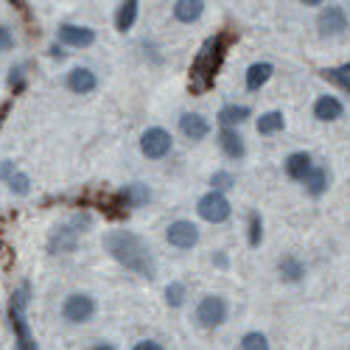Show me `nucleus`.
Listing matches in <instances>:
<instances>
[{
    "instance_id": "obj_1",
    "label": "nucleus",
    "mask_w": 350,
    "mask_h": 350,
    "mask_svg": "<svg viewBox=\"0 0 350 350\" xmlns=\"http://www.w3.org/2000/svg\"><path fill=\"white\" fill-rule=\"evenodd\" d=\"M104 247L126 269H132V272H137L143 278H154V272H157L154 255H152L149 244H146L140 236H135V232H129V230L107 232V236H104Z\"/></svg>"
},
{
    "instance_id": "obj_2",
    "label": "nucleus",
    "mask_w": 350,
    "mask_h": 350,
    "mask_svg": "<svg viewBox=\"0 0 350 350\" xmlns=\"http://www.w3.org/2000/svg\"><path fill=\"white\" fill-rule=\"evenodd\" d=\"M236 42V34L232 31H221L216 37H211L205 45L199 48L196 53V59L191 65V93H205L211 90V84L224 62V56L230 51V45Z\"/></svg>"
},
{
    "instance_id": "obj_3",
    "label": "nucleus",
    "mask_w": 350,
    "mask_h": 350,
    "mask_svg": "<svg viewBox=\"0 0 350 350\" xmlns=\"http://www.w3.org/2000/svg\"><path fill=\"white\" fill-rule=\"evenodd\" d=\"M25 303H28V286H20L14 295H12V308H9L12 328L17 334L20 350H37L34 336H31V328H28V323H25Z\"/></svg>"
},
{
    "instance_id": "obj_4",
    "label": "nucleus",
    "mask_w": 350,
    "mask_h": 350,
    "mask_svg": "<svg viewBox=\"0 0 350 350\" xmlns=\"http://www.w3.org/2000/svg\"><path fill=\"white\" fill-rule=\"evenodd\" d=\"M230 202H227V196L224 193H216V191H211V193H205L199 199V205H196V213L205 219V221H211V224H221V221H227L230 219Z\"/></svg>"
},
{
    "instance_id": "obj_5",
    "label": "nucleus",
    "mask_w": 350,
    "mask_h": 350,
    "mask_svg": "<svg viewBox=\"0 0 350 350\" xmlns=\"http://www.w3.org/2000/svg\"><path fill=\"white\" fill-rule=\"evenodd\" d=\"M171 135L160 126H152L140 135V152L149 157V160H163L168 152H171Z\"/></svg>"
},
{
    "instance_id": "obj_6",
    "label": "nucleus",
    "mask_w": 350,
    "mask_h": 350,
    "mask_svg": "<svg viewBox=\"0 0 350 350\" xmlns=\"http://www.w3.org/2000/svg\"><path fill=\"white\" fill-rule=\"evenodd\" d=\"M196 319H199V325H205V328H219L227 319V303L216 295L202 297V303L196 306Z\"/></svg>"
},
{
    "instance_id": "obj_7",
    "label": "nucleus",
    "mask_w": 350,
    "mask_h": 350,
    "mask_svg": "<svg viewBox=\"0 0 350 350\" xmlns=\"http://www.w3.org/2000/svg\"><path fill=\"white\" fill-rule=\"evenodd\" d=\"M165 239H168L171 247H177V250H193V247L199 244V227H196L193 221L180 219V221H174V224L168 227Z\"/></svg>"
},
{
    "instance_id": "obj_8",
    "label": "nucleus",
    "mask_w": 350,
    "mask_h": 350,
    "mask_svg": "<svg viewBox=\"0 0 350 350\" xmlns=\"http://www.w3.org/2000/svg\"><path fill=\"white\" fill-rule=\"evenodd\" d=\"M93 314H96V303H93V297H87V295H70L62 303V317L73 325L87 323Z\"/></svg>"
},
{
    "instance_id": "obj_9",
    "label": "nucleus",
    "mask_w": 350,
    "mask_h": 350,
    "mask_svg": "<svg viewBox=\"0 0 350 350\" xmlns=\"http://www.w3.org/2000/svg\"><path fill=\"white\" fill-rule=\"evenodd\" d=\"M59 42H65L70 48H87V45L96 42V31H93V28H84V25L65 23L59 28Z\"/></svg>"
},
{
    "instance_id": "obj_10",
    "label": "nucleus",
    "mask_w": 350,
    "mask_h": 350,
    "mask_svg": "<svg viewBox=\"0 0 350 350\" xmlns=\"http://www.w3.org/2000/svg\"><path fill=\"white\" fill-rule=\"evenodd\" d=\"M79 227V221L76 224H65V227H56L53 230V236H51V241H48V250L56 255V252H73L76 250V239H79V232H84V230H76Z\"/></svg>"
},
{
    "instance_id": "obj_11",
    "label": "nucleus",
    "mask_w": 350,
    "mask_h": 350,
    "mask_svg": "<svg viewBox=\"0 0 350 350\" xmlns=\"http://www.w3.org/2000/svg\"><path fill=\"white\" fill-rule=\"evenodd\" d=\"M347 28V14L339 6H328L323 14H319V34L323 37H336Z\"/></svg>"
},
{
    "instance_id": "obj_12",
    "label": "nucleus",
    "mask_w": 350,
    "mask_h": 350,
    "mask_svg": "<svg viewBox=\"0 0 350 350\" xmlns=\"http://www.w3.org/2000/svg\"><path fill=\"white\" fill-rule=\"evenodd\" d=\"M180 129H183V135L191 137V140H205V137L211 135L208 118H202V115H196V112H185V115H183Z\"/></svg>"
},
{
    "instance_id": "obj_13",
    "label": "nucleus",
    "mask_w": 350,
    "mask_h": 350,
    "mask_svg": "<svg viewBox=\"0 0 350 350\" xmlns=\"http://www.w3.org/2000/svg\"><path fill=\"white\" fill-rule=\"evenodd\" d=\"M342 112H345V107L336 96H319L314 101V118L317 121H336V118H342Z\"/></svg>"
},
{
    "instance_id": "obj_14",
    "label": "nucleus",
    "mask_w": 350,
    "mask_h": 350,
    "mask_svg": "<svg viewBox=\"0 0 350 350\" xmlns=\"http://www.w3.org/2000/svg\"><path fill=\"white\" fill-rule=\"evenodd\" d=\"M96 73L93 70H87V68H76L68 73V87L76 93V96H87V93H93L96 90Z\"/></svg>"
},
{
    "instance_id": "obj_15",
    "label": "nucleus",
    "mask_w": 350,
    "mask_h": 350,
    "mask_svg": "<svg viewBox=\"0 0 350 350\" xmlns=\"http://www.w3.org/2000/svg\"><path fill=\"white\" fill-rule=\"evenodd\" d=\"M219 146H221V152H224L230 160H241L244 152H247L244 137H241L236 129H221V132H219Z\"/></svg>"
},
{
    "instance_id": "obj_16",
    "label": "nucleus",
    "mask_w": 350,
    "mask_h": 350,
    "mask_svg": "<svg viewBox=\"0 0 350 350\" xmlns=\"http://www.w3.org/2000/svg\"><path fill=\"white\" fill-rule=\"evenodd\" d=\"M311 157L306 154V152H295V154H288V160H286V174L291 180H300V183H306V177L311 174Z\"/></svg>"
},
{
    "instance_id": "obj_17",
    "label": "nucleus",
    "mask_w": 350,
    "mask_h": 350,
    "mask_svg": "<svg viewBox=\"0 0 350 350\" xmlns=\"http://www.w3.org/2000/svg\"><path fill=\"white\" fill-rule=\"evenodd\" d=\"M272 73H275V68L269 65V62H255V65H250V70H247V90L250 93H255V90H260L269 79H272Z\"/></svg>"
},
{
    "instance_id": "obj_18",
    "label": "nucleus",
    "mask_w": 350,
    "mask_h": 350,
    "mask_svg": "<svg viewBox=\"0 0 350 350\" xmlns=\"http://www.w3.org/2000/svg\"><path fill=\"white\" fill-rule=\"evenodd\" d=\"M0 177H3V180L9 183V188H12L14 193H20V196H25V193H28V185H31L25 174L17 171L12 163H3V165H0Z\"/></svg>"
},
{
    "instance_id": "obj_19",
    "label": "nucleus",
    "mask_w": 350,
    "mask_h": 350,
    "mask_svg": "<svg viewBox=\"0 0 350 350\" xmlns=\"http://www.w3.org/2000/svg\"><path fill=\"white\" fill-rule=\"evenodd\" d=\"M247 118H250V107H244V104H227V107H221V112H219V124H221L224 129L236 126V124H244Z\"/></svg>"
},
{
    "instance_id": "obj_20",
    "label": "nucleus",
    "mask_w": 350,
    "mask_h": 350,
    "mask_svg": "<svg viewBox=\"0 0 350 350\" xmlns=\"http://www.w3.org/2000/svg\"><path fill=\"white\" fill-rule=\"evenodd\" d=\"M202 12H205L202 0H180V3H174V17L180 23H193L202 17Z\"/></svg>"
},
{
    "instance_id": "obj_21",
    "label": "nucleus",
    "mask_w": 350,
    "mask_h": 350,
    "mask_svg": "<svg viewBox=\"0 0 350 350\" xmlns=\"http://www.w3.org/2000/svg\"><path fill=\"white\" fill-rule=\"evenodd\" d=\"M137 9H140L137 0H126V3H121L118 14H115V25H118V31H129V28L135 25V20H137Z\"/></svg>"
},
{
    "instance_id": "obj_22",
    "label": "nucleus",
    "mask_w": 350,
    "mask_h": 350,
    "mask_svg": "<svg viewBox=\"0 0 350 350\" xmlns=\"http://www.w3.org/2000/svg\"><path fill=\"white\" fill-rule=\"evenodd\" d=\"M121 196L126 199V205H129V208H143L146 202L152 199L149 188H146V185H140V183H132V185H126V188L121 191Z\"/></svg>"
},
{
    "instance_id": "obj_23",
    "label": "nucleus",
    "mask_w": 350,
    "mask_h": 350,
    "mask_svg": "<svg viewBox=\"0 0 350 350\" xmlns=\"http://www.w3.org/2000/svg\"><path fill=\"white\" fill-rule=\"evenodd\" d=\"M283 126H286L283 112H264L258 118V135H275V132H283Z\"/></svg>"
},
{
    "instance_id": "obj_24",
    "label": "nucleus",
    "mask_w": 350,
    "mask_h": 350,
    "mask_svg": "<svg viewBox=\"0 0 350 350\" xmlns=\"http://www.w3.org/2000/svg\"><path fill=\"white\" fill-rule=\"evenodd\" d=\"M303 275H306V267L300 264V260H297L295 255H286V258L280 260V278H283V280L297 283Z\"/></svg>"
},
{
    "instance_id": "obj_25",
    "label": "nucleus",
    "mask_w": 350,
    "mask_h": 350,
    "mask_svg": "<svg viewBox=\"0 0 350 350\" xmlns=\"http://www.w3.org/2000/svg\"><path fill=\"white\" fill-rule=\"evenodd\" d=\"M328 188V171L325 168H311V174L306 177V191L311 196H319V193H325Z\"/></svg>"
},
{
    "instance_id": "obj_26",
    "label": "nucleus",
    "mask_w": 350,
    "mask_h": 350,
    "mask_svg": "<svg viewBox=\"0 0 350 350\" xmlns=\"http://www.w3.org/2000/svg\"><path fill=\"white\" fill-rule=\"evenodd\" d=\"M241 350H269V339L260 331H252L241 339Z\"/></svg>"
},
{
    "instance_id": "obj_27",
    "label": "nucleus",
    "mask_w": 350,
    "mask_h": 350,
    "mask_svg": "<svg viewBox=\"0 0 350 350\" xmlns=\"http://www.w3.org/2000/svg\"><path fill=\"white\" fill-rule=\"evenodd\" d=\"M165 300H168L171 308H180V306L185 303V286H183V283H171V286L165 288Z\"/></svg>"
},
{
    "instance_id": "obj_28",
    "label": "nucleus",
    "mask_w": 350,
    "mask_h": 350,
    "mask_svg": "<svg viewBox=\"0 0 350 350\" xmlns=\"http://www.w3.org/2000/svg\"><path fill=\"white\" fill-rule=\"evenodd\" d=\"M211 185H213L216 193H221V191H227V188L236 185V177H232L230 171H216L213 177H211Z\"/></svg>"
},
{
    "instance_id": "obj_29",
    "label": "nucleus",
    "mask_w": 350,
    "mask_h": 350,
    "mask_svg": "<svg viewBox=\"0 0 350 350\" xmlns=\"http://www.w3.org/2000/svg\"><path fill=\"white\" fill-rule=\"evenodd\" d=\"M260 236H264V224H260V216L258 213H250V244L258 247L260 244Z\"/></svg>"
},
{
    "instance_id": "obj_30",
    "label": "nucleus",
    "mask_w": 350,
    "mask_h": 350,
    "mask_svg": "<svg viewBox=\"0 0 350 350\" xmlns=\"http://www.w3.org/2000/svg\"><path fill=\"white\" fill-rule=\"evenodd\" d=\"M323 76H325V79H331L334 84H339V87H342V90H347V93H350V76H345L342 70L331 68V70H323Z\"/></svg>"
},
{
    "instance_id": "obj_31",
    "label": "nucleus",
    "mask_w": 350,
    "mask_h": 350,
    "mask_svg": "<svg viewBox=\"0 0 350 350\" xmlns=\"http://www.w3.org/2000/svg\"><path fill=\"white\" fill-rule=\"evenodd\" d=\"M9 48H14V34L6 25H0V51H9Z\"/></svg>"
},
{
    "instance_id": "obj_32",
    "label": "nucleus",
    "mask_w": 350,
    "mask_h": 350,
    "mask_svg": "<svg viewBox=\"0 0 350 350\" xmlns=\"http://www.w3.org/2000/svg\"><path fill=\"white\" fill-rule=\"evenodd\" d=\"M132 350H163V345H160V342H152V339H143V342H137Z\"/></svg>"
},
{
    "instance_id": "obj_33",
    "label": "nucleus",
    "mask_w": 350,
    "mask_h": 350,
    "mask_svg": "<svg viewBox=\"0 0 350 350\" xmlns=\"http://www.w3.org/2000/svg\"><path fill=\"white\" fill-rule=\"evenodd\" d=\"M9 109H12V101H6L3 107H0V126L6 124V115H9Z\"/></svg>"
},
{
    "instance_id": "obj_34",
    "label": "nucleus",
    "mask_w": 350,
    "mask_h": 350,
    "mask_svg": "<svg viewBox=\"0 0 350 350\" xmlns=\"http://www.w3.org/2000/svg\"><path fill=\"white\" fill-rule=\"evenodd\" d=\"M90 350H115L112 345H107V342H101V345H96V347H90Z\"/></svg>"
},
{
    "instance_id": "obj_35",
    "label": "nucleus",
    "mask_w": 350,
    "mask_h": 350,
    "mask_svg": "<svg viewBox=\"0 0 350 350\" xmlns=\"http://www.w3.org/2000/svg\"><path fill=\"white\" fill-rule=\"evenodd\" d=\"M342 73H345V76H350V62H347V65L342 68Z\"/></svg>"
}]
</instances>
